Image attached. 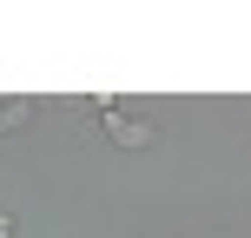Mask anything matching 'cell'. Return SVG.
<instances>
[{
  "instance_id": "cell-1",
  "label": "cell",
  "mask_w": 251,
  "mask_h": 238,
  "mask_svg": "<svg viewBox=\"0 0 251 238\" xmlns=\"http://www.w3.org/2000/svg\"><path fill=\"white\" fill-rule=\"evenodd\" d=\"M100 126H106V139H113V146H126V152H146V146H159V126H152V119H126V113H106Z\"/></svg>"
},
{
  "instance_id": "cell-2",
  "label": "cell",
  "mask_w": 251,
  "mask_h": 238,
  "mask_svg": "<svg viewBox=\"0 0 251 238\" xmlns=\"http://www.w3.org/2000/svg\"><path fill=\"white\" fill-rule=\"evenodd\" d=\"M26 113H33V100H0V132H13Z\"/></svg>"
},
{
  "instance_id": "cell-3",
  "label": "cell",
  "mask_w": 251,
  "mask_h": 238,
  "mask_svg": "<svg viewBox=\"0 0 251 238\" xmlns=\"http://www.w3.org/2000/svg\"><path fill=\"white\" fill-rule=\"evenodd\" d=\"M0 238H13V212H0Z\"/></svg>"
}]
</instances>
